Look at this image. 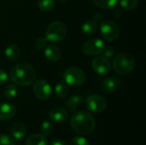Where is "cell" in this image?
<instances>
[{"instance_id":"1","label":"cell","mask_w":146,"mask_h":145,"mask_svg":"<svg viewBox=\"0 0 146 145\" xmlns=\"http://www.w3.org/2000/svg\"><path fill=\"white\" fill-rule=\"evenodd\" d=\"M13 83L21 86H27L33 83L36 79V71L27 62H20L15 65L9 73Z\"/></svg>"},{"instance_id":"2","label":"cell","mask_w":146,"mask_h":145,"mask_svg":"<svg viewBox=\"0 0 146 145\" xmlns=\"http://www.w3.org/2000/svg\"><path fill=\"white\" fill-rule=\"evenodd\" d=\"M70 124L74 131L82 136L91 134L96 126L93 116L86 111H75L71 117Z\"/></svg>"},{"instance_id":"3","label":"cell","mask_w":146,"mask_h":145,"mask_svg":"<svg viewBox=\"0 0 146 145\" xmlns=\"http://www.w3.org/2000/svg\"><path fill=\"white\" fill-rule=\"evenodd\" d=\"M135 67L134 57L128 53H120L114 57L113 68L116 73L126 75L130 73Z\"/></svg>"},{"instance_id":"4","label":"cell","mask_w":146,"mask_h":145,"mask_svg":"<svg viewBox=\"0 0 146 145\" xmlns=\"http://www.w3.org/2000/svg\"><path fill=\"white\" fill-rule=\"evenodd\" d=\"M67 34V28L64 23L61 21H54L50 23L45 31V38L52 43L62 41Z\"/></svg>"},{"instance_id":"5","label":"cell","mask_w":146,"mask_h":145,"mask_svg":"<svg viewBox=\"0 0 146 145\" xmlns=\"http://www.w3.org/2000/svg\"><path fill=\"white\" fill-rule=\"evenodd\" d=\"M63 79L69 85L79 86L85 82L86 73L78 67H70L63 73Z\"/></svg>"},{"instance_id":"6","label":"cell","mask_w":146,"mask_h":145,"mask_svg":"<svg viewBox=\"0 0 146 145\" xmlns=\"http://www.w3.org/2000/svg\"><path fill=\"white\" fill-rule=\"evenodd\" d=\"M86 108L89 111L94 114H101L107 109L106 99L99 95H91L86 101Z\"/></svg>"},{"instance_id":"7","label":"cell","mask_w":146,"mask_h":145,"mask_svg":"<svg viewBox=\"0 0 146 145\" xmlns=\"http://www.w3.org/2000/svg\"><path fill=\"white\" fill-rule=\"evenodd\" d=\"M100 32L105 40L115 41L120 35L119 26L112 21H104L101 23Z\"/></svg>"},{"instance_id":"8","label":"cell","mask_w":146,"mask_h":145,"mask_svg":"<svg viewBox=\"0 0 146 145\" xmlns=\"http://www.w3.org/2000/svg\"><path fill=\"white\" fill-rule=\"evenodd\" d=\"M106 46L103 40L99 38H92L85 42L82 45V52L86 56H98L102 54Z\"/></svg>"},{"instance_id":"9","label":"cell","mask_w":146,"mask_h":145,"mask_svg":"<svg viewBox=\"0 0 146 145\" xmlns=\"http://www.w3.org/2000/svg\"><path fill=\"white\" fill-rule=\"evenodd\" d=\"M51 86L44 79L38 80L33 85V93L35 97L42 101L47 100L51 95Z\"/></svg>"},{"instance_id":"10","label":"cell","mask_w":146,"mask_h":145,"mask_svg":"<svg viewBox=\"0 0 146 145\" xmlns=\"http://www.w3.org/2000/svg\"><path fill=\"white\" fill-rule=\"evenodd\" d=\"M92 66L93 70L99 75H107L111 70V64L109 59L104 56H98L92 60Z\"/></svg>"},{"instance_id":"11","label":"cell","mask_w":146,"mask_h":145,"mask_svg":"<svg viewBox=\"0 0 146 145\" xmlns=\"http://www.w3.org/2000/svg\"><path fill=\"white\" fill-rule=\"evenodd\" d=\"M49 118L54 123L62 124L66 122L68 119V112L61 107H56L52 109L49 113Z\"/></svg>"},{"instance_id":"12","label":"cell","mask_w":146,"mask_h":145,"mask_svg":"<svg viewBox=\"0 0 146 145\" xmlns=\"http://www.w3.org/2000/svg\"><path fill=\"white\" fill-rule=\"evenodd\" d=\"M16 113L15 107L9 103H0V121H8L11 120Z\"/></svg>"},{"instance_id":"13","label":"cell","mask_w":146,"mask_h":145,"mask_svg":"<svg viewBox=\"0 0 146 145\" xmlns=\"http://www.w3.org/2000/svg\"><path fill=\"white\" fill-rule=\"evenodd\" d=\"M120 85V79L115 77L106 78L101 82V90L106 94L113 93Z\"/></svg>"},{"instance_id":"14","label":"cell","mask_w":146,"mask_h":145,"mask_svg":"<svg viewBox=\"0 0 146 145\" xmlns=\"http://www.w3.org/2000/svg\"><path fill=\"white\" fill-rule=\"evenodd\" d=\"M27 133V129L22 122L16 121L11 126V134L15 140L22 139Z\"/></svg>"},{"instance_id":"15","label":"cell","mask_w":146,"mask_h":145,"mask_svg":"<svg viewBox=\"0 0 146 145\" xmlns=\"http://www.w3.org/2000/svg\"><path fill=\"white\" fill-rule=\"evenodd\" d=\"M44 56L50 62H56L61 57V50L55 45H49L44 50Z\"/></svg>"},{"instance_id":"16","label":"cell","mask_w":146,"mask_h":145,"mask_svg":"<svg viewBox=\"0 0 146 145\" xmlns=\"http://www.w3.org/2000/svg\"><path fill=\"white\" fill-rule=\"evenodd\" d=\"M26 145H48V139L41 133H33L27 138Z\"/></svg>"},{"instance_id":"17","label":"cell","mask_w":146,"mask_h":145,"mask_svg":"<svg viewBox=\"0 0 146 145\" xmlns=\"http://www.w3.org/2000/svg\"><path fill=\"white\" fill-rule=\"evenodd\" d=\"M83 97L80 95H74L66 102V108L69 112H75L79 107L82 105Z\"/></svg>"},{"instance_id":"18","label":"cell","mask_w":146,"mask_h":145,"mask_svg":"<svg viewBox=\"0 0 146 145\" xmlns=\"http://www.w3.org/2000/svg\"><path fill=\"white\" fill-rule=\"evenodd\" d=\"M21 55V49L16 44H9L5 50V56L9 61H15Z\"/></svg>"},{"instance_id":"19","label":"cell","mask_w":146,"mask_h":145,"mask_svg":"<svg viewBox=\"0 0 146 145\" xmlns=\"http://www.w3.org/2000/svg\"><path fill=\"white\" fill-rule=\"evenodd\" d=\"M98 24L92 20L86 21L83 25H82V32L87 36L93 35L97 31H98Z\"/></svg>"},{"instance_id":"20","label":"cell","mask_w":146,"mask_h":145,"mask_svg":"<svg viewBox=\"0 0 146 145\" xmlns=\"http://www.w3.org/2000/svg\"><path fill=\"white\" fill-rule=\"evenodd\" d=\"M69 90L66 84L62 82H59L55 86V93L59 98H65L68 95Z\"/></svg>"},{"instance_id":"21","label":"cell","mask_w":146,"mask_h":145,"mask_svg":"<svg viewBox=\"0 0 146 145\" xmlns=\"http://www.w3.org/2000/svg\"><path fill=\"white\" fill-rule=\"evenodd\" d=\"M92 2L97 7L100 9H109L114 8L116 5L118 0H92Z\"/></svg>"},{"instance_id":"22","label":"cell","mask_w":146,"mask_h":145,"mask_svg":"<svg viewBox=\"0 0 146 145\" xmlns=\"http://www.w3.org/2000/svg\"><path fill=\"white\" fill-rule=\"evenodd\" d=\"M18 93V89L15 85H8L4 87L3 94L7 99H14Z\"/></svg>"},{"instance_id":"23","label":"cell","mask_w":146,"mask_h":145,"mask_svg":"<svg viewBox=\"0 0 146 145\" xmlns=\"http://www.w3.org/2000/svg\"><path fill=\"white\" fill-rule=\"evenodd\" d=\"M38 7L39 8L40 10L44 12H49L54 9L55 1L54 0H38Z\"/></svg>"},{"instance_id":"24","label":"cell","mask_w":146,"mask_h":145,"mask_svg":"<svg viewBox=\"0 0 146 145\" xmlns=\"http://www.w3.org/2000/svg\"><path fill=\"white\" fill-rule=\"evenodd\" d=\"M54 131V125L50 121H44L42 122L40 126V132L44 136H48L51 134Z\"/></svg>"},{"instance_id":"25","label":"cell","mask_w":146,"mask_h":145,"mask_svg":"<svg viewBox=\"0 0 146 145\" xmlns=\"http://www.w3.org/2000/svg\"><path fill=\"white\" fill-rule=\"evenodd\" d=\"M120 4L122 9L126 10H132L138 6L139 0H121Z\"/></svg>"},{"instance_id":"26","label":"cell","mask_w":146,"mask_h":145,"mask_svg":"<svg viewBox=\"0 0 146 145\" xmlns=\"http://www.w3.org/2000/svg\"><path fill=\"white\" fill-rule=\"evenodd\" d=\"M0 145H15V140L6 133H0Z\"/></svg>"},{"instance_id":"27","label":"cell","mask_w":146,"mask_h":145,"mask_svg":"<svg viewBox=\"0 0 146 145\" xmlns=\"http://www.w3.org/2000/svg\"><path fill=\"white\" fill-rule=\"evenodd\" d=\"M70 145H90L86 138L82 136H76L70 141Z\"/></svg>"},{"instance_id":"28","label":"cell","mask_w":146,"mask_h":145,"mask_svg":"<svg viewBox=\"0 0 146 145\" xmlns=\"http://www.w3.org/2000/svg\"><path fill=\"white\" fill-rule=\"evenodd\" d=\"M46 44H47V40L45 38H38L35 40L34 46L38 50H42L46 46Z\"/></svg>"},{"instance_id":"29","label":"cell","mask_w":146,"mask_h":145,"mask_svg":"<svg viewBox=\"0 0 146 145\" xmlns=\"http://www.w3.org/2000/svg\"><path fill=\"white\" fill-rule=\"evenodd\" d=\"M9 79V75L8 73L3 70L0 68V85H4L5 83H7Z\"/></svg>"},{"instance_id":"30","label":"cell","mask_w":146,"mask_h":145,"mask_svg":"<svg viewBox=\"0 0 146 145\" xmlns=\"http://www.w3.org/2000/svg\"><path fill=\"white\" fill-rule=\"evenodd\" d=\"M103 53H104V56L105 58H107V59H110V58L114 57V56H115L114 50L111 49V48H108V49L105 48V50H104Z\"/></svg>"},{"instance_id":"31","label":"cell","mask_w":146,"mask_h":145,"mask_svg":"<svg viewBox=\"0 0 146 145\" xmlns=\"http://www.w3.org/2000/svg\"><path fill=\"white\" fill-rule=\"evenodd\" d=\"M50 145H68L65 141L62 139H54Z\"/></svg>"},{"instance_id":"32","label":"cell","mask_w":146,"mask_h":145,"mask_svg":"<svg viewBox=\"0 0 146 145\" xmlns=\"http://www.w3.org/2000/svg\"><path fill=\"white\" fill-rule=\"evenodd\" d=\"M103 20V16L100 13H95L93 15V21L97 23V22H101Z\"/></svg>"},{"instance_id":"33","label":"cell","mask_w":146,"mask_h":145,"mask_svg":"<svg viewBox=\"0 0 146 145\" xmlns=\"http://www.w3.org/2000/svg\"><path fill=\"white\" fill-rule=\"evenodd\" d=\"M58 1H60L61 3H64V2H66L67 0H58Z\"/></svg>"}]
</instances>
